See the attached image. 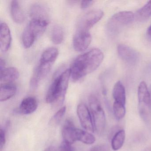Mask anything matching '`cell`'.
Here are the masks:
<instances>
[{
  "instance_id": "obj_1",
  "label": "cell",
  "mask_w": 151,
  "mask_h": 151,
  "mask_svg": "<svg viewBox=\"0 0 151 151\" xmlns=\"http://www.w3.org/2000/svg\"><path fill=\"white\" fill-rule=\"evenodd\" d=\"M104 55L101 50L93 48L78 56L70 69V77L78 81L96 70L101 64Z\"/></svg>"
},
{
  "instance_id": "obj_2",
  "label": "cell",
  "mask_w": 151,
  "mask_h": 151,
  "mask_svg": "<svg viewBox=\"0 0 151 151\" xmlns=\"http://www.w3.org/2000/svg\"><path fill=\"white\" fill-rule=\"evenodd\" d=\"M70 77V69H68L64 70L54 79L47 93V103L61 104L63 102Z\"/></svg>"
},
{
  "instance_id": "obj_3",
  "label": "cell",
  "mask_w": 151,
  "mask_h": 151,
  "mask_svg": "<svg viewBox=\"0 0 151 151\" xmlns=\"http://www.w3.org/2000/svg\"><path fill=\"white\" fill-rule=\"evenodd\" d=\"M138 99L139 115L144 122H149L151 120V97L145 82H141L139 85Z\"/></svg>"
},
{
  "instance_id": "obj_4",
  "label": "cell",
  "mask_w": 151,
  "mask_h": 151,
  "mask_svg": "<svg viewBox=\"0 0 151 151\" xmlns=\"http://www.w3.org/2000/svg\"><path fill=\"white\" fill-rule=\"evenodd\" d=\"M89 102L94 130L100 134L104 131L106 126L105 112L100 102L96 96L91 95L89 98Z\"/></svg>"
},
{
  "instance_id": "obj_5",
  "label": "cell",
  "mask_w": 151,
  "mask_h": 151,
  "mask_svg": "<svg viewBox=\"0 0 151 151\" xmlns=\"http://www.w3.org/2000/svg\"><path fill=\"white\" fill-rule=\"evenodd\" d=\"M104 16L100 9H93L85 14L78 22L77 31L89 32V30L98 22Z\"/></svg>"
},
{
  "instance_id": "obj_6",
  "label": "cell",
  "mask_w": 151,
  "mask_h": 151,
  "mask_svg": "<svg viewBox=\"0 0 151 151\" xmlns=\"http://www.w3.org/2000/svg\"><path fill=\"white\" fill-rule=\"evenodd\" d=\"M135 15L130 11H123L115 14L108 24V29L111 32H115L120 27L132 22Z\"/></svg>"
},
{
  "instance_id": "obj_7",
  "label": "cell",
  "mask_w": 151,
  "mask_h": 151,
  "mask_svg": "<svg viewBox=\"0 0 151 151\" xmlns=\"http://www.w3.org/2000/svg\"><path fill=\"white\" fill-rule=\"evenodd\" d=\"M53 64L40 61L39 63L33 71L31 78L30 86L32 90L37 89L40 83L50 72Z\"/></svg>"
},
{
  "instance_id": "obj_8",
  "label": "cell",
  "mask_w": 151,
  "mask_h": 151,
  "mask_svg": "<svg viewBox=\"0 0 151 151\" xmlns=\"http://www.w3.org/2000/svg\"><path fill=\"white\" fill-rule=\"evenodd\" d=\"M78 116L82 127L86 130L93 132L94 125L91 114L85 104L81 103L77 107Z\"/></svg>"
},
{
  "instance_id": "obj_9",
  "label": "cell",
  "mask_w": 151,
  "mask_h": 151,
  "mask_svg": "<svg viewBox=\"0 0 151 151\" xmlns=\"http://www.w3.org/2000/svg\"><path fill=\"white\" fill-rule=\"evenodd\" d=\"M91 41L89 32L77 31L73 38V47L77 52H81L88 48Z\"/></svg>"
},
{
  "instance_id": "obj_10",
  "label": "cell",
  "mask_w": 151,
  "mask_h": 151,
  "mask_svg": "<svg viewBox=\"0 0 151 151\" xmlns=\"http://www.w3.org/2000/svg\"><path fill=\"white\" fill-rule=\"evenodd\" d=\"M29 14L31 20L49 22V9L42 4L35 3L32 5L30 8Z\"/></svg>"
},
{
  "instance_id": "obj_11",
  "label": "cell",
  "mask_w": 151,
  "mask_h": 151,
  "mask_svg": "<svg viewBox=\"0 0 151 151\" xmlns=\"http://www.w3.org/2000/svg\"><path fill=\"white\" fill-rule=\"evenodd\" d=\"M117 51L119 57L129 64H136L138 60L139 55L137 52L126 45H118Z\"/></svg>"
},
{
  "instance_id": "obj_12",
  "label": "cell",
  "mask_w": 151,
  "mask_h": 151,
  "mask_svg": "<svg viewBox=\"0 0 151 151\" xmlns=\"http://www.w3.org/2000/svg\"><path fill=\"white\" fill-rule=\"evenodd\" d=\"M11 37L10 29L6 24L1 23L0 26V48L2 52H6L10 48Z\"/></svg>"
},
{
  "instance_id": "obj_13",
  "label": "cell",
  "mask_w": 151,
  "mask_h": 151,
  "mask_svg": "<svg viewBox=\"0 0 151 151\" xmlns=\"http://www.w3.org/2000/svg\"><path fill=\"white\" fill-rule=\"evenodd\" d=\"M77 128H76L73 122L67 120L62 129V135L64 141L71 144L76 141V134Z\"/></svg>"
},
{
  "instance_id": "obj_14",
  "label": "cell",
  "mask_w": 151,
  "mask_h": 151,
  "mask_svg": "<svg viewBox=\"0 0 151 151\" xmlns=\"http://www.w3.org/2000/svg\"><path fill=\"white\" fill-rule=\"evenodd\" d=\"M38 106L37 101L35 98L27 97L22 101L18 111L22 114H30L37 110Z\"/></svg>"
},
{
  "instance_id": "obj_15",
  "label": "cell",
  "mask_w": 151,
  "mask_h": 151,
  "mask_svg": "<svg viewBox=\"0 0 151 151\" xmlns=\"http://www.w3.org/2000/svg\"><path fill=\"white\" fill-rule=\"evenodd\" d=\"M20 73L16 68L9 67L1 71V82L4 84L10 83L18 79Z\"/></svg>"
},
{
  "instance_id": "obj_16",
  "label": "cell",
  "mask_w": 151,
  "mask_h": 151,
  "mask_svg": "<svg viewBox=\"0 0 151 151\" xmlns=\"http://www.w3.org/2000/svg\"><path fill=\"white\" fill-rule=\"evenodd\" d=\"M38 36L37 33L30 25H27L24 29L22 36V40L24 48L30 47Z\"/></svg>"
},
{
  "instance_id": "obj_17",
  "label": "cell",
  "mask_w": 151,
  "mask_h": 151,
  "mask_svg": "<svg viewBox=\"0 0 151 151\" xmlns=\"http://www.w3.org/2000/svg\"><path fill=\"white\" fill-rule=\"evenodd\" d=\"M10 12L14 22L17 24H22L24 22L25 16L19 1H11Z\"/></svg>"
},
{
  "instance_id": "obj_18",
  "label": "cell",
  "mask_w": 151,
  "mask_h": 151,
  "mask_svg": "<svg viewBox=\"0 0 151 151\" xmlns=\"http://www.w3.org/2000/svg\"><path fill=\"white\" fill-rule=\"evenodd\" d=\"M113 96L114 102L125 106L126 103L125 88L121 81H118L115 84L113 88Z\"/></svg>"
},
{
  "instance_id": "obj_19",
  "label": "cell",
  "mask_w": 151,
  "mask_h": 151,
  "mask_svg": "<svg viewBox=\"0 0 151 151\" xmlns=\"http://www.w3.org/2000/svg\"><path fill=\"white\" fill-rule=\"evenodd\" d=\"M16 86L12 83L1 85L0 90V101H5L14 96L17 92Z\"/></svg>"
},
{
  "instance_id": "obj_20",
  "label": "cell",
  "mask_w": 151,
  "mask_h": 151,
  "mask_svg": "<svg viewBox=\"0 0 151 151\" xmlns=\"http://www.w3.org/2000/svg\"><path fill=\"white\" fill-rule=\"evenodd\" d=\"M59 51L54 47H49L45 50L40 57V61L53 64L59 55Z\"/></svg>"
},
{
  "instance_id": "obj_21",
  "label": "cell",
  "mask_w": 151,
  "mask_h": 151,
  "mask_svg": "<svg viewBox=\"0 0 151 151\" xmlns=\"http://www.w3.org/2000/svg\"><path fill=\"white\" fill-rule=\"evenodd\" d=\"M125 138L124 130L121 129L115 134L111 140V147L114 151H117L123 145Z\"/></svg>"
},
{
  "instance_id": "obj_22",
  "label": "cell",
  "mask_w": 151,
  "mask_h": 151,
  "mask_svg": "<svg viewBox=\"0 0 151 151\" xmlns=\"http://www.w3.org/2000/svg\"><path fill=\"white\" fill-rule=\"evenodd\" d=\"M76 140L80 141L86 145H92L95 142V137L93 135L83 130L77 129L76 132Z\"/></svg>"
},
{
  "instance_id": "obj_23",
  "label": "cell",
  "mask_w": 151,
  "mask_h": 151,
  "mask_svg": "<svg viewBox=\"0 0 151 151\" xmlns=\"http://www.w3.org/2000/svg\"><path fill=\"white\" fill-rule=\"evenodd\" d=\"M151 16V1H148L145 6L139 9L135 17L136 19L140 22L146 21Z\"/></svg>"
},
{
  "instance_id": "obj_24",
  "label": "cell",
  "mask_w": 151,
  "mask_h": 151,
  "mask_svg": "<svg viewBox=\"0 0 151 151\" xmlns=\"http://www.w3.org/2000/svg\"><path fill=\"white\" fill-rule=\"evenodd\" d=\"M52 41L55 45H59L62 43L64 39V31L60 25H55L53 27L51 32Z\"/></svg>"
},
{
  "instance_id": "obj_25",
  "label": "cell",
  "mask_w": 151,
  "mask_h": 151,
  "mask_svg": "<svg viewBox=\"0 0 151 151\" xmlns=\"http://www.w3.org/2000/svg\"><path fill=\"white\" fill-rule=\"evenodd\" d=\"M113 110L115 117L118 120L122 119L126 113L125 106L117 102H114Z\"/></svg>"
},
{
  "instance_id": "obj_26",
  "label": "cell",
  "mask_w": 151,
  "mask_h": 151,
  "mask_svg": "<svg viewBox=\"0 0 151 151\" xmlns=\"http://www.w3.org/2000/svg\"><path fill=\"white\" fill-rule=\"evenodd\" d=\"M66 110H67V108L64 106L58 110L51 118L50 122V124L54 126L58 125L63 118L66 113Z\"/></svg>"
},
{
  "instance_id": "obj_27",
  "label": "cell",
  "mask_w": 151,
  "mask_h": 151,
  "mask_svg": "<svg viewBox=\"0 0 151 151\" xmlns=\"http://www.w3.org/2000/svg\"><path fill=\"white\" fill-rule=\"evenodd\" d=\"M58 151H75L71 144L63 140L59 147Z\"/></svg>"
},
{
  "instance_id": "obj_28",
  "label": "cell",
  "mask_w": 151,
  "mask_h": 151,
  "mask_svg": "<svg viewBox=\"0 0 151 151\" xmlns=\"http://www.w3.org/2000/svg\"><path fill=\"white\" fill-rule=\"evenodd\" d=\"M6 142V132L5 129H0V150L2 151L5 146Z\"/></svg>"
},
{
  "instance_id": "obj_29",
  "label": "cell",
  "mask_w": 151,
  "mask_h": 151,
  "mask_svg": "<svg viewBox=\"0 0 151 151\" xmlns=\"http://www.w3.org/2000/svg\"><path fill=\"white\" fill-rule=\"evenodd\" d=\"M90 151H110V148L108 145L103 144L94 147Z\"/></svg>"
},
{
  "instance_id": "obj_30",
  "label": "cell",
  "mask_w": 151,
  "mask_h": 151,
  "mask_svg": "<svg viewBox=\"0 0 151 151\" xmlns=\"http://www.w3.org/2000/svg\"><path fill=\"white\" fill-rule=\"evenodd\" d=\"M94 1H81L80 7L82 9H86L91 6Z\"/></svg>"
},
{
  "instance_id": "obj_31",
  "label": "cell",
  "mask_w": 151,
  "mask_h": 151,
  "mask_svg": "<svg viewBox=\"0 0 151 151\" xmlns=\"http://www.w3.org/2000/svg\"><path fill=\"white\" fill-rule=\"evenodd\" d=\"M5 66H6V63L5 60L2 58H1L0 59V70L1 71L5 69Z\"/></svg>"
},
{
  "instance_id": "obj_32",
  "label": "cell",
  "mask_w": 151,
  "mask_h": 151,
  "mask_svg": "<svg viewBox=\"0 0 151 151\" xmlns=\"http://www.w3.org/2000/svg\"><path fill=\"white\" fill-rule=\"evenodd\" d=\"M44 151H56V150L54 147L50 146L45 149Z\"/></svg>"
},
{
  "instance_id": "obj_33",
  "label": "cell",
  "mask_w": 151,
  "mask_h": 151,
  "mask_svg": "<svg viewBox=\"0 0 151 151\" xmlns=\"http://www.w3.org/2000/svg\"><path fill=\"white\" fill-rule=\"evenodd\" d=\"M147 32L148 35L151 36V24L150 25V26H149V28H148V29H147Z\"/></svg>"
},
{
  "instance_id": "obj_34",
  "label": "cell",
  "mask_w": 151,
  "mask_h": 151,
  "mask_svg": "<svg viewBox=\"0 0 151 151\" xmlns=\"http://www.w3.org/2000/svg\"><path fill=\"white\" fill-rule=\"evenodd\" d=\"M150 95H151V91L150 92Z\"/></svg>"
}]
</instances>
